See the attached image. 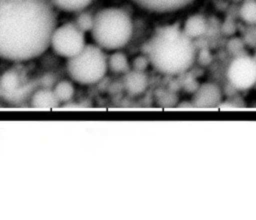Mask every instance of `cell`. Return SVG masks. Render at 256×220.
<instances>
[{"instance_id": "6da1fadb", "label": "cell", "mask_w": 256, "mask_h": 220, "mask_svg": "<svg viewBox=\"0 0 256 220\" xmlns=\"http://www.w3.org/2000/svg\"><path fill=\"white\" fill-rule=\"evenodd\" d=\"M56 26L49 0H0V58L23 62L40 56Z\"/></svg>"}, {"instance_id": "7a4b0ae2", "label": "cell", "mask_w": 256, "mask_h": 220, "mask_svg": "<svg viewBox=\"0 0 256 220\" xmlns=\"http://www.w3.org/2000/svg\"><path fill=\"white\" fill-rule=\"evenodd\" d=\"M144 53L156 72L164 76H178L193 67L198 50L196 42L182 32L178 23H166L149 35Z\"/></svg>"}, {"instance_id": "3957f363", "label": "cell", "mask_w": 256, "mask_h": 220, "mask_svg": "<svg viewBox=\"0 0 256 220\" xmlns=\"http://www.w3.org/2000/svg\"><path fill=\"white\" fill-rule=\"evenodd\" d=\"M136 21L129 8L107 5L93 14L90 35L95 45L110 53L125 50L136 35Z\"/></svg>"}, {"instance_id": "277c9868", "label": "cell", "mask_w": 256, "mask_h": 220, "mask_svg": "<svg viewBox=\"0 0 256 220\" xmlns=\"http://www.w3.org/2000/svg\"><path fill=\"white\" fill-rule=\"evenodd\" d=\"M108 54L94 43L86 44L83 50L67 61V72L71 79L81 85L99 83L108 71Z\"/></svg>"}, {"instance_id": "5b68a950", "label": "cell", "mask_w": 256, "mask_h": 220, "mask_svg": "<svg viewBox=\"0 0 256 220\" xmlns=\"http://www.w3.org/2000/svg\"><path fill=\"white\" fill-rule=\"evenodd\" d=\"M86 44L85 32L75 23H65L56 26L50 38L52 50L57 55L67 59L80 53Z\"/></svg>"}, {"instance_id": "8992f818", "label": "cell", "mask_w": 256, "mask_h": 220, "mask_svg": "<svg viewBox=\"0 0 256 220\" xmlns=\"http://www.w3.org/2000/svg\"><path fill=\"white\" fill-rule=\"evenodd\" d=\"M226 79L237 91L244 92L256 85V62L247 52L234 55L226 67Z\"/></svg>"}, {"instance_id": "52a82bcc", "label": "cell", "mask_w": 256, "mask_h": 220, "mask_svg": "<svg viewBox=\"0 0 256 220\" xmlns=\"http://www.w3.org/2000/svg\"><path fill=\"white\" fill-rule=\"evenodd\" d=\"M133 9L157 18L183 15L194 8L200 0H126Z\"/></svg>"}, {"instance_id": "ba28073f", "label": "cell", "mask_w": 256, "mask_h": 220, "mask_svg": "<svg viewBox=\"0 0 256 220\" xmlns=\"http://www.w3.org/2000/svg\"><path fill=\"white\" fill-rule=\"evenodd\" d=\"M188 10L184 13L183 19L178 23L182 32L192 41L197 42L207 36L209 32V19L205 13L193 10Z\"/></svg>"}, {"instance_id": "9c48e42d", "label": "cell", "mask_w": 256, "mask_h": 220, "mask_svg": "<svg viewBox=\"0 0 256 220\" xmlns=\"http://www.w3.org/2000/svg\"><path fill=\"white\" fill-rule=\"evenodd\" d=\"M223 101V91L215 82H203L195 90L191 104L193 108L208 110L219 107Z\"/></svg>"}, {"instance_id": "30bf717a", "label": "cell", "mask_w": 256, "mask_h": 220, "mask_svg": "<svg viewBox=\"0 0 256 220\" xmlns=\"http://www.w3.org/2000/svg\"><path fill=\"white\" fill-rule=\"evenodd\" d=\"M148 79L144 71L133 69L127 71L124 77V86L127 92L133 95H139L143 93L148 86Z\"/></svg>"}, {"instance_id": "8fae6325", "label": "cell", "mask_w": 256, "mask_h": 220, "mask_svg": "<svg viewBox=\"0 0 256 220\" xmlns=\"http://www.w3.org/2000/svg\"><path fill=\"white\" fill-rule=\"evenodd\" d=\"M236 18L245 28L256 27V0H242L237 4Z\"/></svg>"}, {"instance_id": "7c38bea8", "label": "cell", "mask_w": 256, "mask_h": 220, "mask_svg": "<svg viewBox=\"0 0 256 220\" xmlns=\"http://www.w3.org/2000/svg\"><path fill=\"white\" fill-rule=\"evenodd\" d=\"M58 103L53 91L47 89L38 90L31 98L32 107L38 110H51L56 108Z\"/></svg>"}, {"instance_id": "4fadbf2b", "label": "cell", "mask_w": 256, "mask_h": 220, "mask_svg": "<svg viewBox=\"0 0 256 220\" xmlns=\"http://www.w3.org/2000/svg\"><path fill=\"white\" fill-rule=\"evenodd\" d=\"M108 70L115 73H126L130 67V60L125 54L124 50L110 52L108 57Z\"/></svg>"}, {"instance_id": "5bb4252c", "label": "cell", "mask_w": 256, "mask_h": 220, "mask_svg": "<svg viewBox=\"0 0 256 220\" xmlns=\"http://www.w3.org/2000/svg\"><path fill=\"white\" fill-rule=\"evenodd\" d=\"M95 0H49L54 8L68 13L84 11Z\"/></svg>"}, {"instance_id": "9a60e30c", "label": "cell", "mask_w": 256, "mask_h": 220, "mask_svg": "<svg viewBox=\"0 0 256 220\" xmlns=\"http://www.w3.org/2000/svg\"><path fill=\"white\" fill-rule=\"evenodd\" d=\"M53 93L58 102H67L74 95V87L69 81H60L55 85Z\"/></svg>"}, {"instance_id": "2e32d148", "label": "cell", "mask_w": 256, "mask_h": 220, "mask_svg": "<svg viewBox=\"0 0 256 220\" xmlns=\"http://www.w3.org/2000/svg\"><path fill=\"white\" fill-rule=\"evenodd\" d=\"M92 22H93V15L87 13L85 10L79 12V15L76 18V22L75 24L85 33L88 31H90L91 26H92Z\"/></svg>"}, {"instance_id": "e0dca14e", "label": "cell", "mask_w": 256, "mask_h": 220, "mask_svg": "<svg viewBox=\"0 0 256 220\" xmlns=\"http://www.w3.org/2000/svg\"><path fill=\"white\" fill-rule=\"evenodd\" d=\"M2 86L5 88V89H8V90H11L13 88H15L18 84V77H17V74L15 73H6L3 78H2Z\"/></svg>"}, {"instance_id": "ac0fdd59", "label": "cell", "mask_w": 256, "mask_h": 220, "mask_svg": "<svg viewBox=\"0 0 256 220\" xmlns=\"http://www.w3.org/2000/svg\"><path fill=\"white\" fill-rule=\"evenodd\" d=\"M232 1H233V2H236V5H237V4H238L239 2H241L242 0H232Z\"/></svg>"}, {"instance_id": "d6986e66", "label": "cell", "mask_w": 256, "mask_h": 220, "mask_svg": "<svg viewBox=\"0 0 256 220\" xmlns=\"http://www.w3.org/2000/svg\"><path fill=\"white\" fill-rule=\"evenodd\" d=\"M254 58H255V62H256V54L254 55Z\"/></svg>"}]
</instances>
